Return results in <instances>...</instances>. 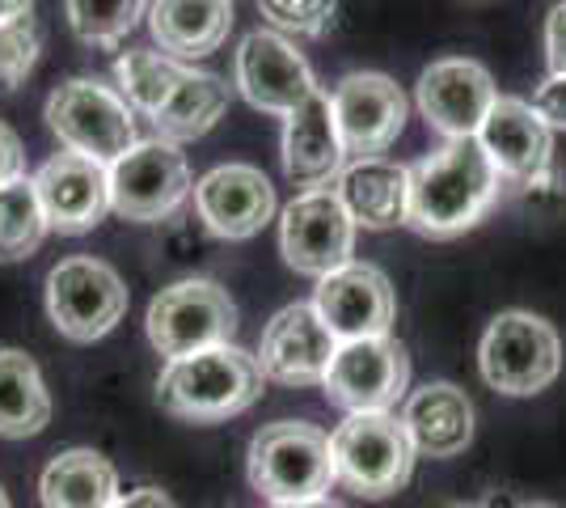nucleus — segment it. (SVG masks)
<instances>
[{
    "mask_svg": "<svg viewBox=\"0 0 566 508\" xmlns=\"http://www.w3.org/2000/svg\"><path fill=\"white\" fill-rule=\"evenodd\" d=\"M478 369L486 386L512 398L542 394L563 373V339L542 314L507 310L499 314L478 343Z\"/></svg>",
    "mask_w": 566,
    "mask_h": 508,
    "instance_id": "5",
    "label": "nucleus"
},
{
    "mask_svg": "<svg viewBox=\"0 0 566 508\" xmlns=\"http://www.w3.org/2000/svg\"><path fill=\"white\" fill-rule=\"evenodd\" d=\"M39 51H43V30L34 18L0 25V94H13L25 76L34 73Z\"/></svg>",
    "mask_w": 566,
    "mask_h": 508,
    "instance_id": "30",
    "label": "nucleus"
},
{
    "mask_svg": "<svg viewBox=\"0 0 566 508\" xmlns=\"http://www.w3.org/2000/svg\"><path fill=\"white\" fill-rule=\"evenodd\" d=\"M111 508H174V505H169L166 491H157V487H140V491H132V496H118Z\"/></svg>",
    "mask_w": 566,
    "mask_h": 508,
    "instance_id": "35",
    "label": "nucleus"
},
{
    "mask_svg": "<svg viewBox=\"0 0 566 508\" xmlns=\"http://www.w3.org/2000/svg\"><path fill=\"white\" fill-rule=\"evenodd\" d=\"M478 145L499 169V178L512 183H542L554 162V127L542 111L524 97H499L491 115L478 127Z\"/></svg>",
    "mask_w": 566,
    "mask_h": 508,
    "instance_id": "19",
    "label": "nucleus"
},
{
    "mask_svg": "<svg viewBox=\"0 0 566 508\" xmlns=\"http://www.w3.org/2000/svg\"><path fill=\"white\" fill-rule=\"evenodd\" d=\"M259 9L280 34L317 39V34L331 30L334 13H338V0H259Z\"/></svg>",
    "mask_w": 566,
    "mask_h": 508,
    "instance_id": "31",
    "label": "nucleus"
},
{
    "mask_svg": "<svg viewBox=\"0 0 566 508\" xmlns=\"http://www.w3.org/2000/svg\"><path fill=\"white\" fill-rule=\"evenodd\" d=\"M148 30L174 60H203L229 39L233 0H153Z\"/></svg>",
    "mask_w": 566,
    "mask_h": 508,
    "instance_id": "23",
    "label": "nucleus"
},
{
    "mask_svg": "<svg viewBox=\"0 0 566 508\" xmlns=\"http://www.w3.org/2000/svg\"><path fill=\"white\" fill-rule=\"evenodd\" d=\"M449 508H478V505H449Z\"/></svg>",
    "mask_w": 566,
    "mask_h": 508,
    "instance_id": "40",
    "label": "nucleus"
},
{
    "mask_svg": "<svg viewBox=\"0 0 566 508\" xmlns=\"http://www.w3.org/2000/svg\"><path fill=\"white\" fill-rule=\"evenodd\" d=\"M524 508H554V505H524Z\"/></svg>",
    "mask_w": 566,
    "mask_h": 508,
    "instance_id": "39",
    "label": "nucleus"
},
{
    "mask_svg": "<svg viewBox=\"0 0 566 508\" xmlns=\"http://www.w3.org/2000/svg\"><path fill=\"white\" fill-rule=\"evenodd\" d=\"M262 373L259 356L241 352L237 343L208 348L195 356H178L161 369L157 398L169 415L190 419V424H220L229 415H241L262 398Z\"/></svg>",
    "mask_w": 566,
    "mask_h": 508,
    "instance_id": "2",
    "label": "nucleus"
},
{
    "mask_svg": "<svg viewBox=\"0 0 566 508\" xmlns=\"http://www.w3.org/2000/svg\"><path fill=\"white\" fill-rule=\"evenodd\" d=\"M237 90L266 115H292L317 90V81L305 55L280 30H254L237 48Z\"/></svg>",
    "mask_w": 566,
    "mask_h": 508,
    "instance_id": "14",
    "label": "nucleus"
},
{
    "mask_svg": "<svg viewBox=\"0 0 566 508\" xmlns=\"http://www.w3.org/2000/svg\"><path fill=\"white\" fill-rule=\"evenodd\" d=\"M338 339L313 305H287L266 322L259 343L262 373L280 386H317L326 382Z\"/></svg>",
    "mask_w": 566,
    "mask_h": 508,
    "instance_id": "17",
    "label": "nucleus"
},
{
    "mask_svg": "<svg viewBox=\"0 0 566 508\" xmlns=\"http://www.w3.org/2000/svg\"><path fill=\"white\" fill-rule=\"evenodd\" d=\"M195 212L216 238L245 242L275 217V187L259 166L229 162L195 183Z\"/></svg>",
    "mask_w": 566,
    "mask_h": 508,
    "instance_id": "16",
    "label": "nucleus"
},
{
    "mask_svg": "<svg viewBox=\"0 0 566 508\" xmlns=\"http://www.w3.org/2000/svg\"><path fill=\"white\" fill-rule=\"evenodd\" d=\"M64 13L81 43L118 48L140 25V18H148V0H69Z\"/></svg>",
    "mask_w": 566,
    "mask_h": 508,
    "instance_id": "29",
    "label": "nucleus"
},
{
    "mask_svg": "<svg viewBox=\"0 0 566 508\" xmlns=\"http://www.w3.org/2000/svg\"><path fill=\"white\" fill-rule=\"evenodd\" d=\"M229 111V85L212 73H195L187 69V76L178 81V90L169 94V102L153 115L157 136L178 145V141H199L216 127V120Z\"/></svg>",
    "mask_w": 566,
    "mask_h": 508,
    "instance_id": "26",
    "label": "nucleus"
},
{
    "mask_svg": "<svg viewBox=\"0 0 566 508\" xmlns=\"http://www.w3.org/2000/svg\"><path fill=\"white\" fill-rule=\"evenodd\" d=\"M48 310L55 331L72 343H94L111 335L127 314V284L102 259H64L48 276Z\"/></svg>",
    "mask_w": 566,
    "mask_h": 508,
    "instance_id": "8",
    "label": "nucleus"
},
{
    "mask_svg": "<svg viewBox=\"0 0 566 508\" xmlns=\"http://www.w3.org/2000/svg\"><path fill=\"white\" fill-rule=\"evenodd\" d=\"M331 458L338 484H347L364 500H385L406 487L419 454L398 415L355 412L331 433Z\"/></svg>",
    "mask_w": 566,
    "mask_h": 508,
    "instance_id": "4",
    "label": "nucleus"
},
{
    "mask_svg": "<svg viewBox=\"0 0 566 508\" xmlns=\"http://www.w3.org/2000/svg\"><path fill=\"white\" fill-rule=\"evenodd\" d=\"M43 508H111L118 500V470L94 449H64L39 479Z\"/></svg>",
    "mask_w": 566,
    "mask_h": 508,
    "instance_id": "24",
    "label": "nucleus"
},
{
    "mask_svg": "<svg viewBox=\"0 0 566 508\" xmlns=\"http://www.w3.org/2000/svg\"><path fill=\"white\" fill-rule=\"evenodd\" d=\"M182 76H187V64L157 48H132L115 60L118 94H123V102H127L132 111H140L148 120L166 106Z\"/></svg>",
    "mask_w": 566,
    "mask_h": 508,
    "instance_id": "27",
    "label": "nucleus"
},
{
    "mask_svg": "<svg viewBox=\"0 0 566 508\" xmlns=\"http://www.w3.org/2000/svg\"><path fill=\"white\" fill-rule=\"evenodd\" d=\"M313 310L322 314V322L331 326V335L338 343L352 339H377L389 335L394 318H398V297L389 276L373 263H347L317 280V297Z\"/></svg>",
    "mask_w": 566,
    "mask_h": 508,
    "instance_id": "12",
    "label": "nucleus"
},
{
    "mask_svg": "<svg viewBox=\"0 0 566 508\" xmlns=\"http://www.w3.org/2000/svg\"><path fill=\"white\" fill-rule=\"evenodd\" d=\"M51 424V394L34 356L0 348V436L25 440Z\"/></svg>",
    "mask_w": 566,
    "mask_h": 508,
    "instance_id": "25",
    "label": "nucleus"
},
{
    "mask_svg": "<svg viewBox=\"0 0 566 508\" xmlns=\"http://www.w3.org/2000/svg\"><path fill=\"white\" fill-rule=\"evenodd\" d=\"M34 191L43 204V217L55 234H90L97 220L111 212V174L94 157L81 153H55L34 174Z\"/></svg>",
    "mask_w": 566,
    "mask_h": 508,
    "instance_id": "18",
    "label": "nucleus"
},
{
    "mask_svg": "<svg viewBox=\"0 0 566 508\" xmlns=\"http://www.w3.org/2000/svg\"><path fill=\"white\" fill-rule=\"evenodd\" d=\"M48 127L64 141V148L94 157L102 166H115L136 145V111L123 102L118 90L90 76L64 81L48 97Z\"/></svg>",
    "mask_w": 566,
    "mask_h": 508,
    "instance_id": "6",
    "label": "nucleus"
},
{
    "mask_svg": "<svg viewBox=\"0 0 566 508\" xmlns=\"http://www.w3.org/2000/svg\"><path fill=\"white\" fill-rule=\"evenodd\" d=\"M48 217L34 191V178H18L0 187V263H18L34 255L39 242L48 238Z\"/></svg>",
    "mask_w": 566,
    "mask_h": 508,
    "instance_id": "28",
    "label": "nucleus"
},
{
    "mask_svg": "<svg viewBox=\"0 0 566 508\" xmlns=\"http://www.w3.org/2000/svg\"><path fill=\"white\" fill-rule=\"evenodd\" d=\"M106 174H111V208L136 225L174 217L182 208V199L195 191L187 157L161 136L136 141L115 166H106Z\"/></svg>",
    "mask_w": 566,
    "mask_h": 508,
    "instance_id": "9",
    "label": "nucleus"
},
{
    "mask_svg": "<svg viewBox=\"0 0 566 508\" xmlns=\"http://www.w3.org/2000/svg\"><path fill=\"white\" fill-rule=\"evenodd\" d=\"M144 326L153 348L178 361L208 348H224L237 331V305L212 280H178L153 297Z\"/></svg>",
    "mask_w": 566,
    "mask_h": 508,
    "instance_id": "7",
    "label": "nucleus"
},
{
    "mask_svg": "<svg viewBox=\"0 0 566 508\" xmlns=\"http://www.w3.org/2000/svg\"><path fill=\"white\" fill-rule=\"evenodd\" d=\"M18 178H25L22 136H18L9 123H0V187H9V183H18Z\"/></svg>",
    "mask_w": 566,
    "mask_h": 508,
    "instance_id": "34",
    "label": "nucleus"
},
{
    "mask_svg": "<svg viewBox=\"0 0 566 508\" xmlns=\"http://www.w3.org/2000/svg\"><path fill=\"white\" fill-rule=\"evenodd\" d=\"M410 382V356L398 339L377 335V339H352L338 343L326 373V398L347 407V415L355 412H389L406 394Z\"/></svg>",
    "mask_w": 566,
    "mask_h": 508,
    "instance_id": "11",
    "label": "nucleus"
},
{
    "mask_svg": "<svg viewBox=\"0 0 566 508\" xmlns=\"http://www.w3.org/2000/svg\"><path fill=\"white\" fill-rule=\"evenodd\" d=\"M401 424L410 433L415 454L423 458H457L473 440V403L452 382H431L406 398Z\"/></svg>",
    "mask_w": 566,
    "mask_h": 508,
    "instance_id": "21",
    "label": "nucleus"
},
{
    "mask_svg": "<svg viewBox=\"0 0 566 508\" xmlns=\"http://www.w3.org/2000/svg\"><path fill=\"white\" fill-rule=\"evenodd\" d=\"M545 64L549 76H566V0L554 4L545 18Z\"/></svg>",
    "mask_w": 566,
    "mask_h": 508,
    "instance_id": "32",
    "label": "nucleus"
},
{
    "mask_svg": "<svg viewBox=\"0 0 566 508\" xmlns=\"http://www.w3.org/2000/svg\"><path fill=\"white\" fill-rule=\"evenodd\" d=\"M30 9H34V0H0V25L30 18Z\"/></svg>",
    "mask_w": 566,
    "mask_h": 508,
    "instance_id": "36",
    "label": "nucleus"
},
{
    "mask_svg": "<svg viewBox=\"0 0 566 508\" xmlns=\"http://www.w3.org/2000/svg\"><path fill=\"white\" fill-rule=\"evenodd\" d=\"M331 436L301 419L266 424L250 440V487L271 505H305L331 491Z\"/></svg>",
    "mask_w": 566,
    "mask_h": 508,
    "instance_id": "3",
    "label": "nucleus"
},
{
    "mask_svg": "<svg viewBox=\"0 0 566 508\" xmlns=\"http://www.w3.org/2000/svg\"><path fill=\"white\" fill-rule=\"evenodd\" d=\"M415 97H419L423 120L440 136H449V141H470V136H478L482 120L491 115V106L499 102L491 73L478 60H461V55L427 64L423 73H419Z\"/></svg>",
    "mask_w": 566,
    "mask_h": 508,
    "instance_id": "13",
    "label": "nucleus"
},
{
    "mask_svg": "<svg viewBox=\"0 0 566 508\" xmlns=\"http://www.w3.org/2000/svg\"><path fill=\"white\" fill-rule=\"evenodd\" d=\"M347 169V148L338 136V120H334L331 94L313 90V94L283 115V174L296 187H326Z\"/></svg>",
    "mask_w": 566,
    "mask_h": 508,
    "instance_id": "20",
    "label": "nucleus"
},
{
    "mask_svg": "<svg viewBox=\"0 0 566 508\" xmlns=\"http://www.w3.org/2000/svg\"><path fill=\"white\" fill-rule=\"evenodd\" d=\"M334 120L347 157H377L406 127V94L385 73H352L334 85Z\"/></svg>",
    "mask_w": 566,
    "mask_h": 508,
    "instance_id": "15",
    "label": "nucleus"
},
{
    "mask_svg": "<svg viewBox=\"0 0 566 508\" xmlns=\"http://www.w3.org/2000/svg\"><path fill=\"white\" fill-rule=\"evenodd\" d=\"M499 169L482 153L478 136L449 141L440 153L410 166V208L406 225L427 238H457L486 217L499 199Z\"/></svg>",
    "mask_w": 566,
    "mask_h": 508,
    "instance_id": "1",
    "label": "nucleus"
},
{
    "mask_svg": "<svg viewBox=\"0 0 566 508\" xmlns=\"http://www.w3.org/2000/svg\"><path fill=\"white\" fill-rule=\"evenodd\" d=\"M271 508H343V505L331 500V496H322V500H305V505H271Z\"/></svg>",
    "mask_w": 566,
    "mask_h": 508,
    "instance_id": "37",
    "label": "nucleus"
},
{
    "mask_svg": "<svg viewBox=\"0 0 566 508\" xmlns=\"http://www.w3.org/2000/svg\"><path fill=\"white\" fill-rule=\"evenodd\" d=\"M533 106L549 127H566V76H545L533 94Z\"/></svg>",
    "mask_w": 566,
    "mask_h": 508,
    "instance_id": "33",
    "label": "nucleus"
},
{
    "mask_svg": "<svg viewBox=\"0 0 566 508\" xmlns=\"http://www.w3.org/2000/svg\"><path fill=\"white\" fill-rule=\"evenodd\" d=\"M0 508H13L9 505V496H4V487H0Z\"/></svg>",
    "mask_w": 566,
    "mask_h": 508,
    "instance_id": "38",
    "label": "nucleus"
},
{
    "mask_svg": "<svg viewBox=\"0 0 566 508\" xmlns=\"http://www.w3.org/2000/svg\"><path fill=\"white\" fill-rule=\"evenodd\" d=\"M338 199L352 212L355 229H394L406 225L410 208V169L385 157H359L338 174Z\"/></svg>",
    "mask_w": 566,
    "mask_h": 508,
    "instance_id": "22",
    "label": "nucleus"
},
{
    "mask_svg": "<svg viewBox=\"0 0 566 508\" xmlns=\"http://www.w3.org/2000/svg\"><path fill=\"white\" fill-rule=\"evenodd\" d=\"M280 250L283 263L296 276H331L338 267L352 263L355 250V220L343 208L334 187H313L301 191L280 217Z\"/></svg>",
    "mask_w": 566,
    "mask_h": 508,
    "instance_id": "10",
    "label": "nucleus"
}]
</instances>
